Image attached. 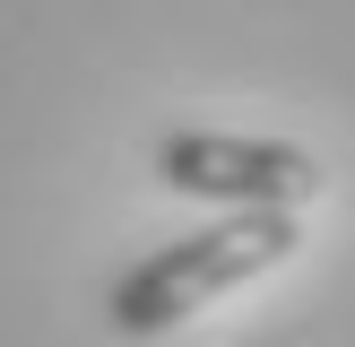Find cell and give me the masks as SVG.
Segmentation results:
<instances>
[{
  "label": "cell",
  "instance_id": "obj_2",
  "mask_svg": "<svg viewBox=\"0 0 355 347\" xmlns=\"http://www.w3.org/2000/svg\"><path fill=\"white\" fill-rule=\"evenodd\" d=\"M156 183L182 200L217 208H304L321 191V165L295 139H252V130H173L156 148Z\"/></svg>",
  "mask_w": 355,
  "mask_h": 347
},
{
  "label": "cell",
  "instance_id": "obj_1",
  "mask_svg": "<svg viewBox=\"0 0 355 347\" xmlns=\"http://www.w3.org/2000/svg\"><path fill=\"white\" fill-rule=\"evenodd\" d=\"M295 243L304 235H295L286 208H234V217H217V226H200V235L156 243L148 260H130V269L113 278V295H104V321H113L121 339H156V330L191 321L200 304L269 278Z\"/></svg>",
  "mask_w": 355,
  "mask_h": 347
}]
</instances>
